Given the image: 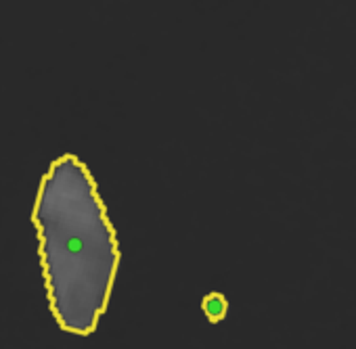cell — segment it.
<instances>
[{
  "mask_svg": "<svg viewBox=\"0 0 356 349\" xmlns=\"http://www.w3.org/2000/svg\"><path fill=\"white\" fill-rule=\"evenodd\" d=\"M49 305L74 334L95 332L120 266V249L95 178L76 155L59 157L34 205Z\"/></svg>",
  "mask_w": 356,
  "mask_h": 349,
  "instance_id": "obj_1",
  "label": "cell"
},
{
  "mask_svg": "<svg viewBox=\"0 0 356 349\" xmlns=\"http://www.w3.org/2000/svg\"><path fill=\"white\" fill-rule=\"evenodd\" d=\"M229 303L220 293H212L204 299V312L210 318V322H220L227 316Z\"/></svg>",
  "mask_w": 356,
  "mask_h": 349,
  "instance_id": "obj_2",
  "label": "cell"
}]
</instances>
